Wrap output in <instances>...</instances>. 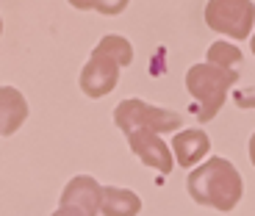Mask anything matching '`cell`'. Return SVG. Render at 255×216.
Segmentation results:
<instances>
[{
	"mask_svg": "<svg viewBox=\"0 0 255 216\" xmlns=\"http://www.w3.org/2000/svg\"><path fill=\"white\" fill-rule=\"evenodd\" d=\"M233 100H236L239 108H255V86H250V89H239L236 95H233Z\"/></svg>",
	"mask_w": 255,
	"mask_h": 216,
	"instance_id": "5bb4252c",
	"label": "cell"
},
{
	"mask_svg": "<svg viewBox=\"0 0 255 216\" xmlns=\"http://www.w3.org/2000/svg\"><path fill=\"white\" fill-rule=\"evenodd\" d=\"M50 216H95V214H89L86 208H81V205H75V203H64V205H58V211H53Z\"/></svg>",
	"mask_w": 255,
	"mask_h": 216,
	"instance_id": "4fadbf2b",
	"label": "cell"
},
{
	"mask_svg": "<svg viewBox=\"0 0 255 216\" xmlns=\"http://www.w3.org/2000/svg\"><path fill=\"white\" fill-rule=\"evenodd\" d=\"M95 3H97V0H70V6L81 8V11H89V8H95Z\"/></svg>",
	"mask_w": 255,
	"mask_h": 216,
	"instance_id": "9a60e30c",
	"label": "cell"
},
{
	"mask_svg": "<svg viewBox=\"0 0 255 216\" xmlns=\"http://www.w3.org/2000/svg\"><path fill=\"white\" fill-rule=\"evenodd\" d=\"M130 3V0H97L95 8L100 14H109V17H114V14H122L125 11V6Z\"/></svg>",
	"mask_w": 255,
	"mask_h": 216,
	"instance_id": "7c38bea8",
	"label": "cell"
},
{
	"mask_svg": "<svg viewBox=\"0 0 255 216\" xmlns=\"http://www.w3.org/2000/svg\"><path fill=\"white\" fill-rule=\"evenodd\" d=\"M114 122L120 130H125V127H153L155 133H166V130H178L183 125V116L178 111H169V108L150 106L139 97H128L114 108Z\"/></svg>",
	"mask_w": 255,
	"mask_h": 216,
	"instance_id": "5b68a950",
	"label": "cell"
},
{
	"mask_svg": "<svg viewBox=\"0 0 255 216\" xmlns=\"http://www.w3.org/2000/svg\"><path fill=\"white\" fill-rule=\"evenodd\" d=\"M242 50L228 42H214L208 47V64H217L222 70H233V64H242Z\"/></svg>",
	"mask_w": 255,
	"mask_h": 216,
	"instance_id": "8fae6325",
	"label": "cell"
},
{
	"mask_svg": "<svg viewBox=\"0 0 255 216\" xmlns=\"http://www.w3.org/2000/svg\"><path fill=\"white\" fill-rule=\"evenodd\" d=\"M250 47H253V56H255V33H253V39H250Z\"/></svg>",
	"mask_w": 255,
	"mask_h": 216,
	"instance_id": "e0dca14e",
	"label": "cell"
},
{
	"mask_svg": "<svg viewBox=\"0 0 255 216\" xmlns=\"http://www.w3.org/2000/svg\"><path fill=\"white\" fill-rule=\"evenodd\" d=\"M239 83L236 70H222L217 64H194L186 72V89L194 100L200 103L197 119L211 122L219 114V108L228 100V89Z\"/></svg>",
	"mask_w": 255,
	"mask_h": 216,
	"instance_id": "3957f363",
	"label": "cell"
},
{
	"mask_svg": "<svg viewBox=\"0 0 255 216\" xmlns=\"http://www.w3.org/2000/svg\"><path fill=\"white\" fill-rule=\"evenodd\" d=\"M205 25L230 39H250L255 25L253 0H208L205 3Z\"/></svg>",
	"mask_w": 255,
	"mask_h": 216,
	"instance_id": "277c9868",
	"label": "cell"
},
{
	"mask_svg": "<svg viewBox=\"0 0 255 216\" xmlns=\"http://www.w3.org/2000/svg\"><path fill=\"white\" fill-rule=\"evenodd\" d=\"M0 33H3V19H0Z\"/></svg>",
	"mask_w": 255,
	"mask_h": 216,
	"instance_id": "ac0fdd59",
	"label": "cell"
},
{
	"mask_svg": "<svg viewBox=\"0 0 255 216\" xmlns=\"http://www.w3.org/2000/svg\"><path fill=\"white\" fill-rule=\"evenodd\" d=\"M250 161H253V166H255V133L250 136Z\"/></svg>",
	"mask_w": 255,
	"mask_h": 216,
	"instance_id": "2e32d148",
	"label": "cell"
},
{
	"mask_svg": "<svg viewBox=\"0 0 255 216\" xmlns=\"http://www.w3.org/2000/svg\"><path fill=\"white\" fill-rule=\"evenodd\" d=\"M28 119V100L14 86H0V136L17 133Z\"/></svg>",
	"mask_w": 255,
	"mask_h": 216,
	"instance_id": "52a82bcc",
	"label": "cell"
},
{
	"mask_svg": "<svg viewBox=\"0 0 255 216\" xmlns=\"http://www.w3.org/2000/svg\"><path fill=\"white\" fill-rule=\"evenodd\" d=\"M100 191H103V186L97 183L95 178L78 175V178H72L70 183L64 186L61 205L64 203H75V205H81V208H86L89 214L97 216V211H100Z\"/></svg>",
	"mask_w": 255,
	"mask_h": 216,
	"instance_id": "9c48e42d",
	"label": "cell"
},
{
	"mask_svg": "<svg viewBox=\"0 0 255 216\" xmlns=\"http://www.w3.org/2000/svg\"><path fill=\"white\" fill-rule=\"evenodd\" d=\"M125 139L141 164L158 169L161 175L172 172V153L164 144L161 133H155L153 127H125Z\"/></svg>",
	"mask_w": 255,
	"mask_h": 216,
	"instance_id": "8992f818",
	"label": "cell"
},
{
	"mask_svg": "<svg viewBox=\"0 0 255 216\" xmlns=\"http://www.w3.org/2000/svg\"><path fill=\"white\" fill-rule=\"evenodd\" d=\"M133 61V47L125 36L109 33L97 42L89 61L81 70V89L86 97H106L120 81V67Z\"/></svg>",
	"mask_w": 255,
	"mask_h": 216,
	"instance_id": "7a4b0ae2",
	"label": "cell"
},
{
	"mask_svg": "<svg viewBox=\"0 0 255 216\" xmlns=\"http://www.w3.org/2000/svg\"><path fill=\"white\" fill-rule=\"evenodd\" d=\"M172 150H175L178 164L189 169V166H194L200 158H205V153H211V139H208L205 130H197V127L180 130L172 139Z\"/></svg>",
	"mask_w": 255,
	"mask_h": 216,
	"instance_id": "ba28073f",
	"label": "cell"
},
{
	"mask_svg": "<svg viewBox=\"0 0 255 216\" xmlns=\"http://www.w3.org/2000/svg\"><path fill=\"white\" fill-rule=\"evenodd\" d=\"M100 211L106 216H136L141 211V200L133 191L117 189V186H103L100 191Z\"/></svg>",
	"mask_w": 255,
	"mask_h": 216,
	"instance_id": "30bf717a",
	"label": "cell"
},
{
	"mask_svg": "<svg viewBox=\"0 0 255 216\" xmlns=\"http://www.w3.org/2000/svg\"><path fill=\"white\" fill-rule=\"evenodd\" d=\"M189 194L194 203L217 211H233L244 194L242 175L228 158H205L200 169L189 175Z\"/></svg>",
	"mask_w": 255,
	"mask_h": 216,
	"instance_id": "6da1fadb",
	"label": "cell"
}]
</instances>
